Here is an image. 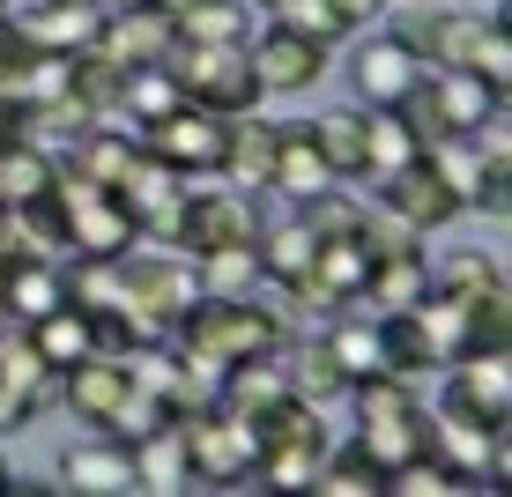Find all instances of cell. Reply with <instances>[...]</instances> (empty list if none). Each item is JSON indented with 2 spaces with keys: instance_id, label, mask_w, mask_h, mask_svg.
<instances>
[{
  "instance_id": "cell-1",
  "label": "cell",
  "mask_w": 512,
  "mask_h": 497,
  "mask_svg": "<svg viewBox=\"0 0 512 497\" xmlns=\"http://www.w3.org/2000/svg\"><path fill=\"white\" fill-rule=\"evenodd\" d=\"M394 38L409 45L423 67H468V75H483L490 90H512L505 15H453V0H446V8H409V0H401Z\"/></svg>"
},
{
  "instance_id": "cell-2",
  "label": "cell",
  "mask_w": 512,
  "mask_h": 497,
  "mask_svg": "<svg viewBox=\"0 0 512 497\" xmlns=\"http://www.w3.org/2000/svg\"><path fill=\"white\" fill-rule=\"evenodd\" d=\"M171 342L186 349L193 364L231 371L238 357H260V349H290V327H282L275 305L260 297H193V312L171 327Z\"/></svg>"
},
{
  "instance_id": "cell-3",
  "label": "cell",
  "mask_w": 512,
  "mask_h": 497,
  "mask_svg": "<svg viewBox=\"0 0 512 497\" xmlns=\"http://www.w3.org/2000/svg\"><path fill=\"white\" fill-rule=\"evenodd\" d=\"M253 431H260V468H253V483H268V490H312V475H320V460H327V446H334L320 401L282 394L275 408H260V416H253Z\"/></svg>"
},
{
  "instance_id": "cell-4",
  "label": "cell",
  "mask_w": 512,
  "mask_h": 497,
  "mask_svg": "<svg viewBox=\"0 0 512 497\" xmlns=\"http://www.w3.org/2000/svg\"><path fill=\"white\" fill-rule=\"evenodd\" d=\"M349 394H357V446L372 453L386 475H394L401 460L431 453V408L409 394V379L379 371V379H357Z\"/></svg>"
},
{
  "instance_id": "cell-5",
  "label": "cell",
  "mask_w": 512,
  "mask_h": 497,
  "mask_svg": "<svg viewBox=\"0 0 512 497\" xmlns=\"http://www.w3.org/2000/svg\"><path fill=\"white\" fill-rule=\"evenodd\" d=\"M119 312L134 319L149 342H164L171 327L193 312V297H201V275H193V260H171V253H119Z\"/></svg>"
},
{
  "instance_id": "cell-6",
  "label": "cell",
  "mask_w": 512,
  "mask_h": 497,
  "mask_svg": "<svg viewBox=\"0 0 512 497\" xmlns=\"http://www.w3.org/2000/svg\"><path fill=\"white\" fill-rule=\"evenodd\" d=\"M164 67H171V82H179L186 104H208V112H223V119L260 104V82H253L245 45H186V38H171Z\"/></svg>"
},
{
  "instance_id": "cell-7",
  "label": "cell",
  "mask_w": 512,
  "mask_h": 497,
  "mask_svg": "<svg viewBox=\"0 0 512 497\" xmlns=\"http://www.w3.org/2000/svg\"><path fill=\"white\" fill-rule=\"evenodd\" d=\"M186 460H193V490H223V483H253L260 468V431L253 416L208 401L186 416Z\"/></svg>"
},
{
  "instance_id": "cell-8",
  "label": "cell",
  "mask_w": 512,
  "mask_h": 497,
  "mask_svg": "<svg viewBox=\"0 0 512 497\" xmlns=\"http://www.w3.org/2000/svg\"><path fill=\"white\" fill-rule=\"evenodd\" d=\"M498 104H505V90H490L468 67H423L416 97H401V112H409V127L423 141H446V134H475Z\"/></svg>"
},
{
  "instance_id": "cell-9",
  "label": "cell",
  "mask_w": 512,
  "mask_h": 497,
  "mask_svg": "<svg viewBox=\"0 0 512 497\" xmlns=\"http://www.w3.org/2000/svg\"><path fill=\"white\" fill-rule=\"evenodd\" d=\"M52 201H60V245L67 253L119 260L127 245H141L127 201H119L112 186H90V179H75V171H60V179H52Z\"/></svg>"
},
{
  "instance_id": "cell-10",
  "label": "cell",
  "mask_w": 512,
  "mask_h": 497,
  "mask_svg": "<svg viewBox=\"0 0 512 497\" xmlns=\"http://www.w3.org/2000/svg\"><path fill=\"white\" fill-rule=\"evenodd\" d=\"M238 238H260L253 193H238V186H186L171 245H179L186 260H201V253H216V245H238Z\"/></svg>"
},
{
  "instance_id": "cell-11",
  "label": "cell",
  "mask_w": 512,
  "mask_h": 497,
  "mask_svg": "<svg viewBox=\"0 0 512 497\" xmlns=\"http://www.w3.org/2000/svg\"><path fill=\"white\" fill-rule=\"evenodd\" d=\"M171 38H179V30H171V8H164V0H119V8H104L90 52L127 75V67H156V60L171 52Z\"/></svg>"
},
{
  "instance_id": "cell-12",
  "label": "cell",
  "mask_w": 512,
  "mask_h": 497,
  "mask_svg": "<svg viewBox=\"0 0 512 497\" xmlns=\"http://www.w3.org/2000/svg\"><path fill=\"white\" fill-rule=\"evenodd\" d=\"M141 149H149L156 164H171L179 179H201V171H216V156H223V112L179 104V112H164L156 127H141Z\"/></svg>"
},
{
  "instance_id": "cell-13",
  "label": "cell",
  "mask_w": 512,
  "mask_h": 497,
  "mask_svg": "<svg viewBox=\"0 0 512 497\" xmlns=\"http://www.w3.org/2000/svg\"><path fill=\"white\" fill-rule=\"evenodd\" d=\"M423 164L438 171V186L453 193V208H505V171L475 149V134H446V141H423Z\"/></svg>"
},
{
  "instance_id": "cell-14",
  "label": "cell",
  "mask_w": 512,
  "mask_h": 497,
  "mask_svg": "<svg viewBox=\"0 0 512 497\" xmlns=\"http://www.w3.org/2000/svg\"><path fill=\"white\" fill-rule=\"evenodd\" d=\"M245 60H253L260 97H290V90H312V82H320L327 45H312V38H297L290 23H275V30H253V38H245Z\"/></svg>"
},
{
  "instance_id": "cell-15",
  "label": "cell",
  "mask_w": 512,
  "mask_h": 497,
  "mask_svg": "<svg viewBox=\"0 0 512 497\" xmlns=\"http://www.w3.org/2000/svg\"><path fill=\"white\" fill-rule=\"evenodd\" d=\"M453 408H468V416L483 423H512V342H490V349H468V357H453Z\"/></svg>"
},
{
  "instance_id": "cell-16",
  "label": "cell",
  "mask_w": 512,
  "mask_h": 497,
  "mask_svg": "<svg viewBox=\"0 0 512 497\" xmlns=\"http://www.w3.org/2000/svg\"><path fill=\"white\" fill-rule=\"evenodd\" d=\"M327 186H342V179H334V164L320 156V141H312V119H297V127H275V171H268V193H282L290 208H305V201H320Z\"/></svg>"
},
{
  "instance_id": "cell-17",
  "label": "cell",
  "mask_w": 512,
  "mask_h": 497,
  "mask_svg": "<svg viewBox=\"0 0 512 497\" xmlns=\"http://www.w3.org/2000/svg\"><path fill=\"white\" fill-rule=\"evenodd\" d=\"M119 201H127V216H134V230H141V238H149V230H156V238H171V230H179L186 179H179L171 164H156L149 149H141V156H134V171L119 179Z\"/></svg>"
},
{
  "instance_id": "cell-18",
  "label": "cell",
  "mask_w": 512,
  "mask_h": 497,
  "mask_svg": "<svg viewBox=\"0 0 512 497\" xmlns=\"http://www.w3.org/2000/svg\"><path fill=\"white\" fill-rule=\"evenodd\" d=\"M268 171H275V127L260 112H231V119H223L216 179L238 186V193H268Z\"/></svg>"
},
{
  "instance_id": "cell-19",
  "label": "cell",
  "mask_w": 512,
  "mask_h": 497,
  "mask_svg": "<svg viewBox=\"0 0 512 497\" xmlns=\"http://www.w3.org/2000/svg\"><path fill=\"white\" fill-rule=\"evenodd\" d=\"M127 386H134V371H127V357H82V364H67L60 371V401L75 408L82 423H90V431H104V423H112V408L127 401Z\"/></svg>"
},
{
  "instance_id": "cell-20",
  "label": "cell",
  "mask_w": 512,
  "mask_h": 497,
  "mask_svg": "<svg viewBox=\"0 0 512 497\" xmlns=\"http://www.w3.org/2000/svg\"><path fill=\"white\" fill-rule=\"evenodd\" d=\"M416 82H423V60L394 38V30L357 45V97L364 104H401V97H416Z\"/></svg>"
},
{
  "instance_id": "cell-21",
  "label": "cell",
  "mask_w": 512,
  "mask_h": 497,
  "mask_svg": "<svg viewBox=\"0 0 512 497\" xmlns=\"http://www.w3.org/2000/svg\"><path fill=\"white\" fill-rule=\"evenodd\" d=\"M60 490H82V497H127L134 490V453L119 438H90V446H67L60 453Z\"/></svg>"
},
{
  "instance_id": "cell-22",
  "label": "cell",
  "mask_w": 512,
  "mask_h": 497,
  "mask_svg": "<svg viewBox=\"0 0 512 497\" xmlns=\"http://www.w3.org/2000/svg\"><path fill=\"white\" fill-rule=\"evenodd\" d=\"M52 305H67V268H60V253L8 260V282H0V312L30 327V319H45Z\"/></svg>"
},
{
  "instance_id": "cell-23",
  "label": "cell",
  "mask_w": 512,
  "mask_h": 497,
  "mask_svg": "<svg viewBox=\"0 0 512 497\" xmlns=\"http://www.w3.org/2000/svg\"><path fill=\"white\" fill-rule=\"evenodd\" d=\"M423 290H431V260H423V245H401V253H379L372 275H364V305L379 319L386 312H416Z\"/></svg>"
},
{
  "instance_id": "cell-24",
  "label": "cell",
  "mask_w": 512,
  "mask_h": 497,
  "mask_svg": "<svg viewBox=\"0 0 512 497\" xmlns=\"http://www.w3.org/2000/svg\"><path fill=\"white\" fill-rule=\"evenodd\" d=\"M379 193H386V208H394L409 230H438L446 216H461V208H453V193L438 186V171L423 164V156H416V164H401L394 179H379Z\"/></svg>"
},
{
  "instance_id": "cell-25",
  "label": "cell",
  "mask_w": 512,
  "mask_h": 497,
  "mask_svg": "<svg viewBox=\"0 0 512 497\" xmlns=\"http://www.w3.org/2000/svg\"><path fill=\"white\" fill-rule=\"evenodd\" d=\"M416 156H423V134L409 127V112L401 104H364V179H394Z\"/></svg>"
},
{
  "instance_id": "cell-26",
  "label": "cell",
  "mask_w": 512,
  "mask_h": 497,
  "mask_svg": "<svg viewBox=\"0 0 512 497\" xmlns=\"http://www.w3.org/2000/svg\"><path fill=\"white\" fill-rule=\"evenodd\" d=\"M104 23V0H45L30 23H15L38 52H90Z\"/></svg>"
},
{
  "instance_id": "cell-27",
  "label": "cell",
  "mask_w": 512,
  "mask_h": 497,
  "mask_svg": "<svg viewBox=\"0 0 512 497\" xmlns=\"http://www.w3.org/2000/svg\"><path fill=\"white\" fill-rule=\"evenodd\" d=\"M134 490H193V460H186V423H156L149 438H134Z\"/></svg>"
},
{
  "instance_id": "cell-28",
  "label": "cell",
  "mask_w": 512,
  "mask_h": 497,
  "mask_svg": "<svg viewBox=\"0 0 512 497\" xmlns=\"http://www.w3.org/2000/svg\"><path fill=\"white\" fill-rule=\"evenodd\" d=\"M134 156H141V141L134 134H112V127H82L75 141H67V156H60V171H75V179H90V186H112L134 171Z\"/></svg>"
},
{
  "instance_id": "cell-29",
  "label": "cell",
  "mask_w": 512,
  "mask_h": 497,
  "mask_svg": "<svg viewBox=\"0 0 512 497\" xmlns=\"http://www.w3.org/2000/svg\"><path fill=\"white\" fill-rule=\"evenodd\" d=\"M30 342H38V357L52 364V379H60L67 364L97 357V319L82 312V305H52L45 319H30Z\"/></svg>"
},
{
  "instance_id": "cell-30",
  "label": "cell",
  "mask_w": 512,
  "mask_h": 497,
  "mask_svg": "<svg viewBox=\"0 0 512 497\" xmlns=\"http://www.w3.org/2000/svg\"><path fill=\"white\" fill-rule=\"evenodd\" d=\"M201 275V297H253L268 282V260H260V238H238V245H216V253L193 260Z\"/></svg>"
},
{
  "instance_id": "cell-31",
  "label": "cell",
  "mask_w": 512,
  "mask_h": 497,
  "mask_svg": "<svg viewBox=\"0 0 512 497\" xmlns=\"http://www.w3.org/2000/svg\"><path fill=\"white\" fill-rule=\"evenodd\" d=\"M0 386H15L30 408H45L52 401V364L38 357V342H30V327L23 319H8L0 312Z\"/></svg>"
},
{
  "instance_id": "cell-32",
  "label": "cell",
  "mask_w": 512,
  "mask_h": 497,
  "mask_svg": "<svg viewBox=\"0 0 512 497\" xmlns=\"http://www.w3.org/2000/svg\"><path fill=\"white\" fill-rule=\"evenodd\" d=\"M171 30L186 45H245L253 38V15H245V0H179Z\"/></svg>"
},
{
  "instance_id": "cell-33",
  "label": "cell",
  "mask_w": 512,
  "mask_h": 497,
  "mask_svg": "<svg viewBox=\"0 0 512 497\" xmlns=\"http://www.w3.org/2000/svg\"><path fill=\"white\" fill-rule=\"evenodd\" d=\"M119 112H127V127H134V141H141V127H156V119L164 112H179V82H171V67L156 60V67H127V75H119Z\"/></svg>"
},
{
  "instance_id": "cell-34",
  "label": "cell",
  "mask_w": 512,
  "mask_h": 497,
  "mask_svg": "<svg viewBox=\"0 0 512 497\" xmlns=\"http://www.w3.org/2000/svg\"><path fill=\"white\" fill-rule=\"evenodd\" d=\"M312 223L305 216H275V223H260V260H268V282L275 290H290L297 275L312 268Z\"/></svg>"
},
{
  "instance_id": "cell-35",
  "label": "cell",
  "mask_w": 512,
  "mask_h": 497,
  "mask_svg": "<svg viewBox=\"0 0 512 497\" xmlns=\"http://www.w3.org/2000/svg\"><path fill=\"white\" fill-rule=\"evenodd\" d=\"M312 490H327V497H386V468L357 446V438H349V446H327Z\"/></svg>"
},
{
  "instance_id": "cell-36",
  "label": "cell",
  "mask_w": 512,
  "mask_h": 497,
  "mask_svg": "<svg viewBox=\"0 0 512 497\" xmlns=\"http://www.w3.org/2000/svg\"><path fill=\"white\" fill-rule=\"evenodd\" d=\"M312 141L334 164V179H364V104H342V112L312 119Z\"/></svg>"
},
{
  "instance_id": "cell-37",
  "label": "cell",
  "mask_w": 512,
  "mask_h": 497,
  "mask_svg": "<svg viewBox=\"0 0 512 497\" xmlns=\"http://www.w3.org/2000/svg\"><path fill=\"white\" fill-rule=\"evenodd\" d=\"M52 179H60V156L30 149V141H8L0 149V201H38V193H52Z\"/></svg>"
},
{
  "instance_id": "cell-38",
  "label": "cell",
  "mask_w": 512,
  "mask_h": 497,
  "mask_svg": "<svg viewBox=\"0 0 512 497\" xmlns=\"http://www.w3.org/2000/svg\"><path fill=\"white\" fill-rule=\"evenodd\" d=\"M282 364H290V394H305V401H327V394H349V379H342V364H334V349H327V334H312V342H297V349H282Z\"/></svg>"
},
{
  "instance_id": "cell-39",
  "label": "cell",
  "mask_w": 512,
  "mask_h": 497,
  "mask_svg": "<svg viewBox=\"0 0 512 497\" xmlns=\"http://www.w3.org/2000/svg\"><path fill=\"white\" fill-rule=\"evenodd\" d=\"M327 349H334V364H342V379H349V386H357V379H379V371H386L379 327H357V319H349V327H334V334H327Z\"/></svg>"
},
{
  "instance_id": "cell-40",
  "label": "cell",
  "mask_w": 512,
  "mask_h": 497,
  "mask_svg": "<svg viewBox=\"0 0 512 497\" xmlns=\"http://www.w3.org/2000/svg\"><path fill=\"white\" fill-rule=\"evenodd\" d=\"M490 282H505V275H498V260H490V253H475V245L431 268V290H446V297H475V290H490Z\"/></svg>"
},
{
  "instance_id": "cell-41",
  "label": "cell",
  "mask_w": 512,
  "mask_h": 497,
  "mask_svg": "<svg viewBox=\"0 0 512 497\" xmlns=\"http://www.w3.org/2000/svg\"><path fill=\"white\" fill-rule=\"evenodd\" d=\"M275 23H290L297 38H312V45H334V38H349V23L334 15V0H282V8H275Z\"/></svg>"
},
{
  "instance_id": "cell-42",
  "label": "cell",
  "mask_w": 512,
  "mask_h": 497,
  "mask_svg": "<svg viewBox=\"0 0 512 497\" xmlns=\"http://www.w3.org/2000/svg\"><path fill=\"white\" fill-rule=\"evenodd\" d=\"M334 15H342L349 30H364V23H379V15H386V0H334Z\"/></svg>"
},
{
  "instance_id": "cell-43",
  "label": "cell",
  "mask_w": 512,
  "mask_h": 497,
  "mask_svg": "<svg viewBox=\"0 0 512 497\" xmlns=\"http://www.w3.org/2000/svg\"><path fill=\"white\" fill-rule=\"evenodd\" d=\"M30 127H23V104L15 97H0V149H8V141H23Z\"/></svg>"
},
{
  "instance_id": "cell-44",
  "label": "cell",
  "mask_w": 512,
  "mask_h": 497,
  "mask_svg": "<svg viewBox=\"0 0 512 497\" xmlns=\"http://www.w3.org/2000/svg\"><path fill=\"white\" fill-rule=\"evenodd\" d=\"M409 8H446V0H409Z\"/></svg>"
},
{
  "instance_id": "cell-45",
  "label": "cell",
  "mask_w": 512,
  "mask_h": 497,
  "mask_svg": "<svg viewBox=\"0 0 512 497\" xmlns=\"http://www.w3.org/2000/svg\"><path fill=\"white\" fill-rule=\"evenodd\" d=\"M8 30H15V23H8V15H0V38H8Z\"/></svg>"
},
{
  "instance_id": "cell-46",
  "label": "cell",
  "mask_w": 512,
  "mask_h": 497,
  "mask_svg": "<svg viewBox=\"0 0 512 497\" xmlns=\"http://www.w3.org/2000/svg\"><path fill=\"white\" fill-rule=\"evenodd\" d=\"M260 8H268V15H275V8H282V0H260Z\"/></svg>"
},
{
  "instance_id": "cell-47",
  "label": "cell",
  "mask_w": 512,
  "mask_h": 497,
  "mask_svg": "<svg viewBox=\"0 0 512 497\" xmlns=\"http://www.w3.org/2000/svg\"><path fill=\"white\" fill-rule=\"evenodd\" d=\"M0 490H8V468H0Z\"/></svg>"
},
{
  "instance_id": "cell-48",
  "label": "cell",
  "mask_w": 512,
  "mask_h": 497,
  "mask_svg": "<svg viewBox=\"0 0 512 497\" xmlns=\"http://www.w3.org/2000/svg\"><path fill=\"white\" fill-rule=\"evenodd\" d=\"M0 8H8V0H0Z\"/></svg>"
}]
</instances>
